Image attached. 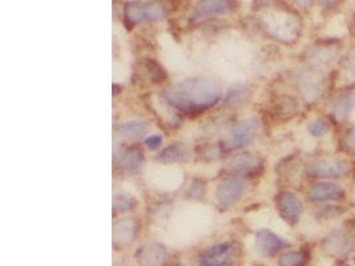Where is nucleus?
<instances>
[{"label":"nucleus","mask_w":355,"mask_h":266,"mask_svg":"<svg viewBox=\"0 0 355 266\" xmlns=\"http://www.w3.org/2000/svg\"><path fill=\"white\" fill-rule=\"evenodd\" d=\"M223 96L221 85L209 77L187 79L169 85L163 97L170 107L187 114H200L214 107Z\"/></svg>","instance_id":"nucleus-1"},{"label":"nucleus","mask_w":355,"mask_h":266,"mask_svg":"<svg viewBox=\"0 0 355 266\" xmlns=\"http://www.w3.org/2000/svg\"><path fill=\"white\" fill-rule=\"evenodd\" d=\"M262 23L267 34L281 41L292 43L298 38L301 25L298 19L294 15L285 12H274L270 15H265Z\"/></svg>","instance_id":"nucleus-2"},{"label":"nucleus","mask_w":355,"mask_h":266,"mask_svg":"<svg viewBox=\"0 0 355 266\" xmlns=\"http://www.w3.org/2000/svg\"><path fill=\"white\" fill-rule=\"evenodd\" d=\"M325 88V75L321 70L310 67L299 72L298 90L303 100L309 104L316 103Z\"/></svg>","instance_id":"nucleus-3"},{"label":"nucleus","mask_w":355,"mask_h":266,"mask_svg":"<svg viewBox=\"0 0 355 266\" xmlns=\"http://www.w3.org/2000/svg\"><path fill=\"white\" fill-rule=\"evenodd\" d=\"M258 128H260V121L256 117L240 121L233 127V130L226 137L224 143L225 148L227 151H233L250 144L257 136Z\"/></svg>","instance_id":"nucleus-4"},{"label":"nucleus","mask_w":355,"mask_h":266,"mask_svg":"<svg viewBox=\"0 0 355 266\" xmlns=\"http://www.w3.org/2000/svg\"><path fill=\"white\" fill-rule=\"evenodd\" d=\"M309 176L316 178H342L350 173V165L338 158H319L306 165Z\"/></svg>","instance_id":"nucleus-5"},{"label":"nucleus","mask_w":355,"mask_h":266,"mask_svg":"<svg viewBox=\"0 0 355 266\" xmlns=\"http://www.w3.org/2000/svg\"><path fill=\"white\" fill-rule=\"evenodd\" d=\"M237 263V247L232 243H221L206 249L201 254L199 266H234Z\"/></svg>","instance_id":"nucleus-6"},{"label":"nucleus","mask_w":355,"mask_h":266,"mask_svg":"<svg viewBox=\"0 0 355 266\" xmlns=\"http://www.w3.org/2000/svg\"><path fill=\"white\" fill-rule=\"evenodd\" d=\"M247 190V183L243 177H230L221 181L217 185L216 197L223 208H230L236 205Z\"/></svg>","instance_id":"nucleus-7"},{"label":"nucleus","mask_w":355,"mask_h":266,"mask_svg":"<svg viewBox=\"0 0 355 266\" xmlns=\"http://www.w3.org/2000/svg\"><path fill=\"white\" fill-rule=\"evenodd\" d=\"M125 19L131 24H137L143 21H156L163 19L164 11L163 7L156 3H143L132 1L125 6Z\"/></svg>","instance_id":"nucleus-8"},{"label":"nucleus","mask_w":355,"mask_h":266,"mask_svg":"<svg viewBox=\"0 0 355 266\" xmlns=\"http://www.w3.org/2000/svg\"><path fill=\"white\" fill-rule=\"evenodd\" d=\"M276 205L283 221H286L289 225H296L298 223L303 207L297 194L287 190L280 192L276 196Z\"/></svg>","instance_id":"nucleus-9"},{"label":"nucleus","mask_w":355,"mask_h":266,"mask_svg":"<svg viewBox=\"0 0 355 266\" xmlns=\"http://www.w3.org/2000/svg\"><path fill=\"white\" fill-rule=\"evenodd\" d=\"M140 223L130 217V218H121L113 225V245L116 247H125L132 244L139 234Z\"/></svg>","instance_id":"nucleus-10"},{"label":"nucleus","mask_w":355,"mask_h":266,"mask_svg":"<svg viewBox=\"0 0 355 266\" xmlns=\"http://www.w3.org/2000/svg\"><path fill=\"white\" fill-rule=\"evenodd\" d=\"M323 249L334 257H346L354 250V241L342 230L330 233L323 240Z\"/></svg>","instance_id":"nucleus-11"},{"label":"nucleus","mask_w":355,"mask_h":266,"mask_svg":"<svg viewBox=\"0 0 355 266\" xmlns=\"http://www.w3.org/2000/svg\"><path fill=\"white\" fill-rule=\"evenodd\" d=\"M234 10V3L226 1V0H205L197 4L193 14L190 15V19L193 21L216 17V15H225Z\"/></svg>","instance_id":"nucleus-12"},{"label":"nucleus","mask_w":355,"mask_h":266,"mask_svg":"<svg viewBox=\"0 0 355 266\" xmlns=\"http://www.w3.org/2000/svg\"><path fill=\"white\" fill-rule=\"evenodd\" d=\"M165 258L167 247L156 241L144 244L136 253V260L140 266H161Z\"/></svg>","instance_id":"nucleus-13"},{"label":"nucleus","mask_w":355,"mask_h":266,"mask_svg":"<svg viewBox=\"0 0 355 266\" xmlns=\"http://www.w3.org/2000/svg\"><path fill=\"white\" fill-rule=\"evenodd\" d=\"M256 238L260 250L266 256H274L281 250L290 247V244L285 238L269 229H260L256 234Z\"/></svg>","instance_id":"nucleus-14"},{"label":"nucleus","mask_w":355,"mask_h":266,"mask_svg":"<svg viewBox=\"0 0 355 266\" xmlns=\"http://www.w3.org/2000/svg\"><path fill=\"white\" fill-rule=\"evenodd\" d=\"M307 197L310 201H338L345 198V190L333 183H321L309 190Z\"/></svg>","instance_id":"nucleus-15"},{"label":"nucleus","mask_w":355,"mask_h":266,"mask_svg":"<svg viewBox=\"0 0 355 266\" xmlns=\"http://www.w3.org/2000/svg\"><path fill=\"white\" fill-rule=\"evenodd\" d=\"M261 167V160L253 153H240L234 156L227 164L226 171L232 173H250Z\"/></svg>","instance_id":"nucleus-16"},{"label":"nucleus","mask_w":355,"mask_h":266,"mask_svg":"<svg viewBox=\"0 0 355 266\" xmlns=\"http://www.w3.org/2000/svg\"><path fill=\"white\" fill-rule=\"evenodd\" d=\"M354 107V99L350 94H345L341 95L336 100V103L333 104L332 108V114L333 119L336 120V123H343L347 120V117L352 114Z\"/></svg>","instance_id":"nucleus-17"},{"label":"nucleus","mask_w":355,"mask_h":266,"mask_svg":"<svg viewBox=\"0 0 355 266\" xmlns=\"http://www.w3.org/2000/svg\"><path fill=\"white\" fill-rule=\"evenodd\" d=\"M274 114L281 120L293 119L298 114V103L292 96H281L274 104Z\"/></svg>","instance_id":"nucleus-18"},{"label":"nucleus","mask_w":355,"mask_h":266,"mask_svg":"<svg viewBox=\"0 0 355 266\" xmlns=\"http://www.w3.org/2000/svg\"><path fill=\"white\" fill-rule=\"evenodd\" d=\"M147 131H148V125L140 120L125 121L117 127V133L120 136L127 137V139H133V140H139V139L144 137Z\"/></svg>","instance_id":"nucleus-19"},{"label":"nucleus","mask_w":355,"mask_h":266,"mask_svg":"<svg viewBox=\"0 0 355 266\" xmlns=\"http://www.w3.org/2000/svg\"><path fill=\"white\" fill-rule=\"evenodd\" d=\"M309 252L306 249L302 250H289L280 256V266H306L309 261Z\"/></svg>","instance_id":"nucleus-20"},{"label":"nucleus","mask_w":355,"mask_h":266,"mask_svg":"<svg viewBox=\"0 0 355 266\" xmlns=\"http://www.w3.org/2000/svg\"><path fill=\"white\" fill-rule=\"evenodd\" d=\"M187 157V150L183 145L179 144H173L167 147L163 152L160 153L159 158L163 163H179V161H184Z\"/></svg>","instance_id":"nucleus-21"},{"label":"nucleus","mask_w":355,"mask_h":266,"mask_svg":"<svg viewBox=\"0 0 355 266\" xmlns=\"http://www.w3.org/2000/svg\"><path fill=\"white\" fill-rule=\"evenodd\" d=\"M137 205L136 198L131 196L130 193L125 192H120L114 196L113 198V212L116 213H125L130 210L134 209V207Z\"/></svg>","instance_id":"nucleus-22"},{"label":"nucleus","mask_w":355,"mask_h":266,"mask_svg":"<svg viewBox=\"0 0 355 266\" xmlns=\"http://www.w3.org/2000/svg\"><path fill=\"white\" fill-rule=\"evenodd\" d=\"M124 164L131 173H137L143 167V154L137 150H131L124 156Z\"/></svg>","instance_id":"nucleus-23"},{"label":"nucleus","mask_w":355,"mask_h":266,"mask_svg":"<svg viewBox=\"0 0 355 266\" xmlns=\"http://www.w3.org/2000/svg\"><path fill=\"white\" fill-rule=\"evenodd\" d=\"M144 70L147 71L148 76H150V79H152L153 83L163 81L167 77V74L163 70V67L159 63H156L154 60H150V59L145 60L144 61Z\"/></svg>","instance_id":"nucleus-24"},{"label":"nucleus","mask_w":355,"mask_h":266,"mask_svg":"<svg viewBox=\"0 0 355 266\" xmlns=\"http://www.w3.org/2000/svg\"><path fill=\"white\" fill-rule=\"evenodd\" d=\"M307 131L314 137H321V136H325L327 133L329 128H327L326 123H323L322 120H313V121L309 123Z\"/></svg>","instance_id":"nucleus-25"},{"label":"nucleus","mask_w":355,"mask_h":266,"mask_svg":"<svg viewBox=\"0 0 355 266\" xmlns=\"http://www.w3.org/2000/svg\"><path fill=\"white\" fill-rule=\"evenodd\" d=\"M342 144L345 150L355 153V125H353L347 132L345 133L342 139Z\"/></svg>","instance_id":"nucleus-26"},{"label":"nucleus","mask_w":355,"mask_h":266,"mask_svg":"<svg viewBox=\"0 0 355 266\" xmlns=\"http://www.w3.org/2000/svg\"><path fill=\"white\" fill-rule=\"evenodd\" d=\"M144 143L150 151H157L163 144V137L160 134H150L145 139Z\"/></svg>","instance_id":"nucleus-27"},{"label":"nucleus","mask_w":355,"mask_h":266,"mask_svg":"<svg viewBox=\"0 0 355 266\" xmlns=\"http://www.w3.org/2000/svg\"><path fill=\"white\" fill-rule=\"evenodd\" d=\"M243 92H245V87L243 85L236 87L234 90H232L229 92V95L226 97V103H232V104L237 103L240 100V97L243 95Z\"/></svg>","instance_id":"nucleus-28"},{"label":"nucleus","mask_w":355,"mask_h":266,"mask_svg":"<svg viewBox=\"0 0 355 266\" xmlns=\"http://www.w3.org/2000/svg\"><path fill=\"white\" fill-rule=\"evenodd\" d=\"M347 72L350 76L355 77V51H352L347 57Z\"/></svg>","instance_id":"nucleus-29"},{"label":"nucleus","mask_w":355,"mask_h":266,"mask_svg":"<svg viewBox=\"0 0 355 266\" xmlns=\"http://www.w3.org/2000/svg\"><path fill=\"white\" fill-rule=\"evenodd\" d=\"M343 266H352V265H343Z\"/></svg>","instance_id":"nucleus-30"}]
</instances>
